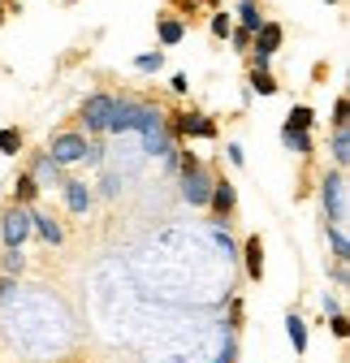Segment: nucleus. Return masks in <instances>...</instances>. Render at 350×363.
I'll use <instances>...</instances> for the list:
<instances>
[{
	"instance_id": "obj_34",
	"label": "nucleus",
	"mask_w": 350,
	"mask_h": 363,
	"mask_svg": "<svg viewBox=\"0 0 350 363\" xmlns=\"http://www.w3.org/2000/svg\"><path fill=\"white\" fill-rule=\"evenodd\" d=\"M65 5H74V0H65Z\"/></svg>"
},
{
	"instance_id": "obj_35",
	"label": "nucleus",
	"mask_w": 350,
	"mask_h": 363,
	"mask_svg": "<svg viewBox=\"0 0 350 363\" xmlns=\"http://www.w3.org/2000/svg\"><path fill=\"white\" fill-rule=\"evenodd\" d=\"M329 5H333V0H329Z\"/></svg>"
},
{
	"instance_id": "obj_8",
	"label": "nucleus",
	"mask_w": 350,
	"mask_h": 363,
	"mask_svg": "<svg viewBox=\"0 0 350 363\" xmlns=\"http://www.w3.org/2000/svg\"><path fill=\"white\" fill-rule=\"evenodd\" d=\"M26 212H30V234H39L48 247H61V242H65V230H61L52 216H43V212H39V208H30V203H26Z\"/></svg>"
},
{
	"instance_id": "obj_33",
	"label": "nucleus",
	"mask_w": 350,
	"mask_h": 363,
	"mask_svg": "<svg viewBox=\"0 0 350 363\" xmlns=\"http://www.w3.org/2000/svg\"><path fill=\"white\" fill-rule=\"evenodd\" d=\"M0 22H5V5H0Z\"/></svg>"
},
{
	"instance_id": "obj_9",
	"label": "nucleus",
	"mask_w": 350,
	"mask_h": 363,
	"mask_svg": "<svg viewBox=\"0 0 350 363\" xmlns=\"http://www.w3.org/2000/svg\"><path fill=\"white\" fill-rule=\"evenodd\" d=\"M234 203H238V191L230 186V182H212V195H208V208H212L216 216H230V212H234Z\"/></svg>"
},
{
	"instance_id": "obj_2",
	"label": "nucleus",
	"mask_w": 350,
	"mask_h": 363,
	"mask_svg": "<svg viewBox=\"0 0 350 363\" xmlns=\"http://www.w3.org/2000/svg\"><path fill=\"white\" fill-rule=\"evenodd\" d=\"M30 238V212L22 203L5 208V216H0V247H22Z\"/></svg>"
},
{
	"instance_id": "obj_24",
	"label": "nucleus",
	"mask_w": 350,
	"mask_h": 363,
	"mask_svg": "<svg viewBox=\"0 0 350 363\" xmlns=\"http://www.w3.org/2000/svg\"><path fill=\"white\" fill-rule=\"evenodd\" d=\"M160 65H164L160 52H139V57H135V69H139V74H156Z\"/></svg>"
},
{
	"instance_id": "obj_17",
	"label": "nucleus",
	"mask_w": 350,
	"mask_h": 363,
	"mask_svg": "<svg viewBox=\"0 0 350 363\" xmlns=\"http://www.w3.org/2000/svg\"><path fill=\"white\" fill-rule=\"evenodd\" d=\"M0 268H5V277H18V272L26 268V255H22V247H5V251H0Z\"/></svg>"
},
{
	"instance_id": "obj_16",
	"label": "nucleus",
	"mask_w": 350,
	"mask_h": 363,
	"mask_svg": "<svg viewBox=\"0 0 350 363\" xmlns=\"http://www.w3.org/2000/svg\"><path fill=\"white\" fill-rule=\"evenodd\" d=\"M156 30H160V43H169V48L186 39V26H182L178 18H160V22H156Z\"/></svg>"
},
{
	"instance_id": "obj_13",
	"label": "nucleus",
	"mask_w": 350,
	"mask_h": 363,
	"mask_svg": "<svg viewBox=\"0 0 350 363\" xmlns=\"http://www.w3.org/2000/svg\"><path fill=\"white\" fill-rule=\"evenodd\" d=\"M333 160L337 169L350 164V125H333Z\"/></svg>"
},
{
	"instance_id": "obj_29",
	"label": "nucleus",
	"mask_w": 350,
	"mask_h": 363,
	"mask_svg": "<svg viewBox=\"0 0 350 363\" xmlns=\"http://www.w3.org/2000/svg\"><path fill=\"white\" fill-rule=\"evenodd\" d=\"M104 160V147L100 143H86V152H82V164H100Z\"/></svg>"
},
{
	"instance_id": "obj_4",
	"label": "nucleus",
	"mask_w": 350,
	"mask_h": 363,
	"mask_svg": "<svg viewBox=\"0 0 350 363\" xmlns=\"http://www.w3.org/2000/svg\"><path fill=\"white\" fill-rule=\"evenodd\" d=\"M82 152H86V134H78V130L57 134L52 147H48V156H52L57 164H82Z\"/></svg>"
},
{
	"instance_id": "obj_21",
	"label": "nucleus",
	"mask_w": 350,
	"mask_h": 363,
	"mask_svg": "<svg viewBox=\"0 0 350 363\" xmlns=\"http://www.w3.org/2000/svg\"><path fill=\"white\" fill-rule=\"evenodd\" d=\"M251 86L259 91V96H277V82H273L269 69H251Z\"/></svg>"
},
{
	"instance_id": "obj_23",
	"label": "nucleus",
	"mask_w": 350,
	"mask_h": 363,
	"mask_svg": "<svg viewBox=\"0 0 350 363\" xmlns=\"http://www.w3.org/2000/svg\"><path fill=\"white\" fill-rule=\"evenodd\" d=\"M329 242H333V255H337V264H346V255H350V242H346V230H341V225H333V230H329Z\"/></svg>"
},
{
	"instance_id": "obj_27",
	"label": "nucleus",
	"mask_w": 350,
	"mask_h": 363,
	"mask_svg": "<svg viewBox=\"0 0 350 363\" xmlns=\"http://www.w3.org/2000/svg\"><path fill=\"white\" fill-rule=\"evenodd\" d=\"M230 30H234V18H230V13H216V18H212V35H216V39H230Z\"/></svg>"
},
{
	"instance_id": "obj_7",
	"label": "nucleus",
	"mask_w": 350,
	"mask_h": 363,
	"mask_svg": "<svg viewBox=\"0 0 350 363\" xmlns=\"http://www.w3.org/2000/svg\"><path fill=\"white\" fill-rule=\"evenodd\" d=\"M139 139H143V152H147V156H169V152H173V139H169V125H164V117L147 121V125L139 130Z\"/></svg>"
},
{
	"instance_id": "obj_31",
	"label": "nucleus",
	"mask_w": 350,
	"mask_h": 363,
	"mask_svg": "<svg viewBox=\"0 0 350 363\" xmlns=\"http://www.w3.org/2000/svg\"><path fill=\"white\" fill-rule=\"evenodd\" d=\"M18 290V277H5V281H0V307H5V298Z\"/></svg>"
},
{
	"instance_id": "obj_5",
	"label": "nucleus",
	"mask_w": 350,
	"mask_h": 363,
	"mask_svg": "<svg viewBox=\"0 0 350 363\" xmlns=\"http://www.w3.org/2000/svg\"><path fill=\"white\" fill-rule=\"evenodd\" d=\"M320 199H324L329 220H333V225H341V220H346V177H341V173H329V177H324Z\"/></svg>"
},
{
	"instance_id": "obj_32",
	"label": "nucleus",
	"mask_w": 350,
	"mask_h": 363,
	"mask_svg": "<svg viewBox=\"0 0 350 363\" xmlns=\"http://www.w3.org/2000/svg\"><path fill=\"white\" fill-rule=\"evenodd\" d=\"M230 39H234V48H251V35L247 30H230Z\"/></svg>"
},
{
	"instance_id": "obj_3",
	"label": "nucleus",
	"mask_w": 350,
	"mask_h": 363,
	"mask_svg": "<svg viewBox=\"0 0 350 363\" xmlns=\"http://www.w3.org/2000/svg\"><path fill=\"white\" fill-rule=\"evenodd\" d=\"M113 104H117V96H108V91H96V96L82 104V125H86V134H104V130H108Z\"/></svg>"
},
{
	"instance_id": "obj_28",
	"label": "nucleus",
	"mask_w": 350,
	"mask_h": 363,
	"mask_svg": "<svg viewBox=\"0 0 350 363\" xmlns=\"http://www.w3.org/2000/svg\"><path fill=\"white\" fill-rule=\"evenodd\" d=\"M333 337H341V342L350 337V320H346L341 311H333Z\"/></svg>"
},
{
	"instance_id": "obj_11",
	"label": "nucleus",
	"mask_w": 350,
	"mask_h": 363,
	"mask_svg": "<svg viewBox=\"0 0 350 363\" xmlns=\"http://www.w3.org/2000/svg\"><path fill=\"white\" fill-rule=\"evenodd\" d=\"M242 255H247V277H251V281H259V277H264V242L251 234V238H247V247H242Z\"/></svg>"
},
{
	"instance_id": "obj_30",
	"label": "nucleus",
	"mask_w": 350,
	"mask_h": 363,
	"mask_svg": "<svg viewBox=\"0 0 350 363\" xmlns=\"http://www.w3.org/2000/svg\"><path fill=\"white\" fill-rule=\"evenodd\" d=\"M346 121H350V104L337 100V104H333V125H346Z\"/></svg>"
},
{
	"instance_id": "obj_6",
	"label": "nucleus",
	"mask_w": 350,
	"mask_h": 363,
	"mask_svg": "<svg viewBox=\"0 0 350 363\" xmlns=\"http://www.w3.org/2000/svg\"><path fill=\"white\" fill-rule=\"evenodd\" d=\"M169 130L178 134V139H216V125L203 113H178Z\"/></svg>"
},
{
	"instance_id": "obj_1",
	"label": "nucleus",
	"mask_w": 350,
	"mask_h": 363,
	"mask_svg": "<svg viewBox=\"0 0 350 363\" xmlns=\"http://www.w3.org/2000/svg\"><path fill=\"white\" fill-rule=\"evenodd\" d=\"M156 117H164L160 108H152V104H139V100H117L113 104V117H108V130L113 134H135V130H143L147 121H156Z\"/></svg>"
},
{
	"instance_id": "obj_26",
	"label": "nucleus",
	"mask_w": 350,
	"mask_h": 363,
	"mask_svg": "<svg viewBox=\"0 0 350 363\" xmlns=\"http://www.w3.org/2000/svg\"><path fill=\"white\" fill-rule=\"evenodd\" d=\"M234 359H238V342H234V333L225 329V346H221V354H216L212 363H234Z\"/></svg>"
},
{
	"instance_id": "obj_18",
	"label": "nucleus",
	"mask_w": 350,
	"mask_h": 363,
	"mask_svg": "<svg viewBox=\"0 0 350 363\" xmlns=\"http://www.w3.org/2000/svg\"><path fill=\"white\" fill-rule=\"evenodd\" d=\"M35 191H39V182H35L30 173H22V177H18V186H13V203H22V208L35 203Z\"/></svg>"
},
{
	"instance_id": "obj_25",
	"label": "nucleus",
	"mask_w": 350,
	"mask_h": 363,
	"mask_svg": "<svg viewBox=\"0 0 350 363\" xmlns=\"http://www.w3.org/2000/svg\"><path fill=\"white\" fill-rule=\"evenodd\" d=\"M212 242L221 247L225 255H234V238H230V230H225V220H216V225H212Z\"/></svg>"
},
{
	"instance_id": "obj_19",
	"label": "nucleus",
	"mask_w": 350,
	"mask_h": 363,
	"mask_svg": "<svg viewBox=\"0 0 350 363\" xmlns=\"http://www.w3.org/2000/svg\"><path fill=\"white\" fill-rule=\"evenodd\" d=\"M238 22H242V30H247V35H255V30H259V22H264V18H259L255 0H242V5H238Z\"/></svg>"
},
{
	"instance_id": "obj_10",
	"label": "nucleus",
	"mask_w": 350,
	"mask_h": 363,
	"mask_svg": "<svg viewBox=\"0 0 350 363\" xmlns=\"http://www.w3.org/2000/svg\"><path fill=\"white\" fill-rule=\"evenodd\" d=\"M65 203H69L74 216H82V212H91L96 191H91V186H82V182H69V186H65Z\"/></svg>"
},
{
	"instance_id": "obj_15",
	"label": "nucleus",
	"mask_w": 350,
	"mask_h": 363,
	"mask_svg": "<svg viewBox=\"0 0 350 363\" xmlns=\"http://www.w3.org/2000/svg\"><path fill=\"white\" fill-rule=\"evenodd\" d=\"M281 143H286L290 152H303V156H307V152H312V130H290V125H286V130H281Z\"/></svg>"
},
{
	"instance_id": "obj_22",
	"label": "nucleus",
	"mask_w": 350,
	"mask_h": 363,
	"mask_svg": "<svg viewBox=\"0 0 350 363\" xmlns=\"http://www.w3.org/2000/svg\"><path fill=\"white\" fill-rule=\"evenodd\" d=\"M0 152H5V156H18V152H22V134H18L13 125L0 130Z\"/></svg>"
},
{
	"instance_id": "obj_20",
	"label": "nucleus",
	"mask_w": 350,
	"mask_h": 363,
	"mask_svg": "<svg viewBox=\"0 0 350 363\" xmlns=\"http://www.w3.org/2000/svg\"><path fill=\"white\" fill-rule=\"evenodd\" d=\"M312 121H316V113H312L307 104L290 108V117H286V125H290V130H312Z\"/></svg>"
},
{
	"instance_id": "obj_12",
	"label": "nucleus",
	"mask_w": 350,
	"mask_h": 363,
	"mask_svg": "<svg viewBox=\"0 0 350 363\" xmlns=\"http://www.w3.org/2000/svg\"><path fill=\"white\" fill-rule=\"evenodd\" d=\"M30 177L39 182V186H57V182H61V164L48 156V152H43L39 160H35V169H30Z\"/></svg>"
},
{
	"instance_id": "obj_14",
	"label": "nucleus",
	"mask_w": 350,
	"mask_h": 363,
	"mask_svg": "<svg viewBox=\"0 0 350 363\" xmlns=\"http://www.w3.org/2000/svg\"><path fill=\"white\" fill-rule=\"evenodd\" d=\"M286 333H290V346H294V354H303V350H307V325H303L294 311L286 315Z\"/></svg>"
}]
</instances>
